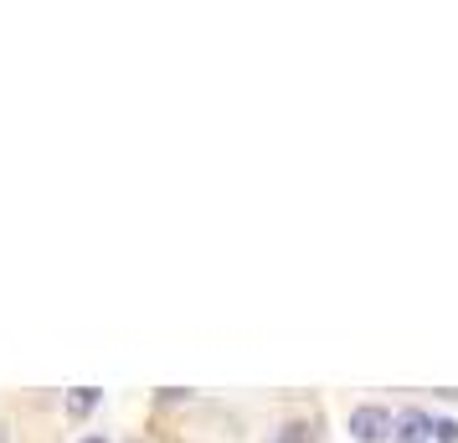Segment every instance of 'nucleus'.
<instances>
[{"mask_svg": "<svg viewBox=\"0 0 458 443\" xmlns=\"http://www.w3.org/2000/svg\"><path fill=\"white\" fill-rule=\"evenodd\" d=\"M83 443H104V439H83Z\"/></svg>", "mask_w": 458, "mask_h": 443, "instance_id": "39448f33", "label": "nucleus"}, {"mask_svg": "<svg viewBox=\"0 0 458 443\" xmlns=\"http://www.w3.org/2000/svg\"><path fill=\"white\" fill-rule=\"evenodd\" d=\"M428 428H433V422L422 418V413H407V418H402V433H396V443H422V439H428Z\"/></svg>", "mask_w": 458, "mask_h": 443, "instance_id": "7ed1b4c3", "label": "nucleus"}, {"mask_svg": "<svg viewBox=\"0 0 458 443\" xmlns=\"http://www.w3.org/2000/svg\"><path fill=\"white\" fill-rule=\"evenodd\" d=\"M93 407H98V387H72V392H67V413H72V418H88Z\"/></svg>", "mask_w": 458, "mask_h": 443, "instance_id": "f03ea898", "label": "nucleus"}, {"mask_svg": "<svg viewBox=\"0 0 458 443\" xmlns=\"http://www.w3.org/2000/svg\"><path fill=\"white\" fill-rule=\"evenodd\" d=\"M437 439H443V443H458V422H437Z\"/></svg>", "mask_w": 458, "mask_h": 443, "instance_id": "20e7f679", "label": "nucleus"}, {"mask_svg": "<svg viewBox=\"0 0 458 443\" xmlns=\"http://www.w3.org/2000/svg\"><path fill=\"white\" fill-rule=\"evenodd\" d=\"M351 433L360 443H386V439H392V413L366 402V407H355V413H351Z\"/></svg>", "mask_w": 458, "mask_h": 443, "instance_id": "f257e3e1", "label": "nucleus"}]
</instances>
